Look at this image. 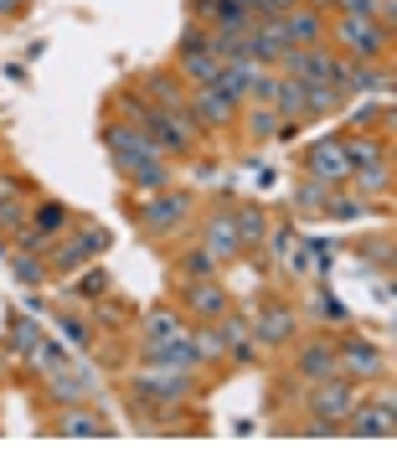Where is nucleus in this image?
Returning <instances> with one entry per match:
<instances>
[{"label": "nucleus", "mask_w": 397, "mask_h": 464, "mask_svg": "<svg viewBox=\"0 0 397 464\" xmlns=\"http://www.w3.org/2000/svg\"><path fill=\"white\" fill-rule=\"evenodd\" d=\"M130 217H134V227L145 232L150 243H176V237L197 222V197L166 186V191H150L145 201H134Z\"/></svg>", "instance_id": "f257e3e1"}, {"label": "nucleus", "mask_w": 397, "mask_h": 464, "mask_svg": "<svg viewBox=\"0 0 397 464\" xmlns=\"http://www.w3.org/2000/svg\"><path fill=\"white\" fill-rule=\"evenodd\" d=\"M397 32L377 16H331V47L346 63H392Z\"/></svg>", "instance_id": "f03ea898"}, {"label": "nucleus", "mask_w": 397, "mask_h": 464, "mask_svg": "<svg viewBox=\"0 0 397 464\" xmlns=\"http://www.w3.org/2000/svg\"><path fill=\"white\" fill-rule=\"evenodd\" d=\"M207 387V372H176V366H140L124 377V392H145L150 402H166V408H191Z\"/></svg>", "instance_id": "7ed1b4c3"}, {"label": "nucleus", "mask_w": 397, "mask_h": 464, "mask_svg": "<svg viewBox=\"0 0 397 464\" xmlns=\"http://www.w3.org/2000/svg\"><path fill=\"white\" fill-rule=\"evenodd\" d=\"M140 130L155 140V150H160L166 160H191V155L201 150V140H207L186 109H150V114L140 119Z\"/></svg>", "instance_id": "20e7f679"}, {"label": "nucleus", "mask_w": 397, "mask_h": 464, "mask_svg": "<svg viewBox=\"0 0 397 464\" xmlns=\"http://www.w3.org/2000/svg\"><path fill=\"white\" fill-rule=\"evenodd\" d=\"M335 362H341V377L356 382V387H372V382L392 377V356H387V346H377V341L356 335L351 325L335 335Z\"/></svg>", "instance_id": "39448f33"}, {"label": "nucleus", "mask_w": 397, "mask_h": 464, "mask_svg": "<svg viewBox=\"0 0 397 464\" xmlns=\"http://www.w3.org/2000/svg\"><path fill=\"white\" fill-rule=\"evenodd\" d=\"M109 248V232L93 227V222H73V227L52 243L47 253V274L52 279H67V274H78L83 264H99V253Z\"/></svg>", "instance_id": "423d86ee"}, {"label": "nucleus", "mask_w": 397, "mask_h": 464, "mask_svg": "<svg viewBox=\"0 0 397 464\" xmlns=\"http://www.w3.org/2000/svg\"><path fill=\"white\" fill-rule=\"evenodd\" d=\"M176 310L191 325L222 320L232 310V295H228V284H222V274H212V279H176Z\"/></svg>", "instance_id": "0eeeda50"}, {"label": "nucleus", "mask_w": 397, "mask_h": 464, "mask_svg": "<svg viewBox=\"0 0 397 464\" xmlns=\"http://www.w3.org/2000/svg\"><path fill=\"white\" fill-rule=\"evenodd\" d=\"M299 176H315L325 186H346L351 181V155L341 145V134H320L299 150Z\"/></svg>", "instance_id": "6e6552de"}, {"label": "nucleus", "mask_w": 397, "mask_h": 464, "mask_svg": "<svg viewBox=\"0 0 397 464\" xmlns=\"http://www.w3.org/2000/svg\"><path fill=\"white\" fill-rule=\"evenodd\" d=\"M47 433H57V439H114L119 423L109 413H99V402H67V408H57V413L42 423Z\"/></svg>", "instance_id": "1a4fd4ad"}, {"label": "nucleus", "mask_w": 397, "mask_h": 464, "mask_svg": "<svg viewBox=\"0 0 397 464\" xmlns=\"http://www.w3.org/2000/svg\"><path fill=\"white\" fill-rule=\"evenodd\" d=\"M186 114L197 119V130L201 134H228V130H237V119H243V103L237 99H228L222 88H191L186 93Z\"/></svg>", "instance_id": "9d476101"}, {"label": "nucleus", "mask_w": 397, "mask_h": 464, "mask_svg": "<svg viewBox=\"0 0 397 464\" xmlns=\"http://www.w3.org/2000/svg\"><path fill=\"white\" fill-rule=\"evenodd\" d=\"M325 377H341V362H335V335L320 331V335H305L289 356V382H325Z\"/></svg>", "instance_id": "9b49d317"}, {"label": "nucleus", "mask_w": 397, "mask_h": 464, "mask_svg": "<svg viewBox=\"0 0 397 464\" xmlns=\"http://www.w3.org/2000/svg\"><path fill=\"white\" fill-rule=\"evenodd\" d=\"M356 398H362V387L346 377H325V382H310V392H305V413L320 418V423H346L351 408H356Z\"/></svg>", "instance_id": "f8f14e48"}, {"label": "nucleus", "mask_w": 397, "mask_h": 464, "mask_svg": "<svg viewBox=\"0 0 397 464\" xmlns=\"http://www.w3.org/2000/svg\"><path fill=\"white\" fill-rule=\"evenodd\" d=\"M212 335H217V346H222V356L228 362H237V366H253L258 362V341H253V320H248V310H237L232 304L222 320H212Z\"/></svg>", "instance_id": "ddd939ff"}, {"label": "nucleus", "mask_w": 397, "mask_h": 464, "mask_svg": "<svg viewBox=\"0 0 397 464\" xmlns=\"http://www.w3.org/2000/svg\"><path fill=\"white\" fill-rule=\"evenodd\" d=\"M42 398L52 408H67V402H99V372L93 366H63L42 377Z\"/></svg>", "instance_id": "4468645a"}, {"label": "nucleus", "mask_w": 397, "mask_h": 464, "mask_svg": "<svg viewBox=\"0 0 397 464\" xmlns=\"http://www.w3.org/2000/svg\"><path fill=\"white\" fill-rule=\"evenodd\" d=\"M134 362H140V366H176V372H207V366H201L197 341H191V331H186V335H166V341H145V346H134Z\"/></svg>", "instance_id": "2eb2a0df"}, {"label": "nucleus", "mask_w": 397, "mask_h": 464, "mask_svg": "<svg viewBox=\"0 0 397 464\" xmlns=\"http://www.w3.org/2000/svg\"><path fill=\"white\" fill-rule=\"evenodd\" d=\"M253 341H258V346H289V341H295L299 335V310L295 304H284V299H268V304H258V310H253Z\"/></svg>", "instance_id": "dca6fc26"}, {"label": "nucleus", "mask_w": 397, "mask_h": 464, "mask_svg": "<svg viewBox=\"0 0 397 464\" xmlns=\"http://www.w3.org/2000/svg\"><path fill=\"white\" fill-rule=\"evenodd\" d=\"M201 248L212 253L222 268L243 258V243H237V222H232V201H228V207H212V212L201 217Z\"/></svg>", "instance_id": "f3484780"}, {"label": "nucleus", "mask_w": 397, "mask_h": 464, "mask_svg": "<svg viewBox=\"0 0 397 464\" xmlns=\"http://www.w3.org/2000/svg\"><path fill=\"white\" fill-rule=\"evenodd\" d=\"M134 88L150 99V109H186V93H191L176 67H150V72L134 78Z\"/></svg>", "instance_id": "a211bd4d"}, {"label": "nucleus", "mask_w": 397, "mask_h": 464, "mask_svg": "<svg viewBox=\"0 0 397 464\" xmlns=\"http://www.w3.org/2000/svg\"><path fill=\"white\" fill-rule=\"evenodd\" d=\"M279 26H284V36H289V47H331V16H320L310 5L284 11Z\"/></svg>", "instance_id": "6ab92c4d"}, {"label": "nucleus", "mask_w": 397, "mask_h": 464, "mask_svg": "<svg viewBox=\"0 0 397 464\" xmlns=\"http://www.w3.org/2000/svg\"><path fill=\"white\" fill-rule=\"evenodd\" d=\"M341 433H356V439H392L397 418L387 413L382 402H362V398H356V408H351V418L341 423Z\"/></svg>", "instance_id": "aec40b11"}, {"label": "nucleus", "mask_w": 397, "mask_h": 464, "mask_svg": "<svg viewBox=\"0 0 397 464\" xmlns=\"http://www.w3.org/2000/svg\"><path fill=\"white\" fill-rule=\"evenodd\" d=\"M186 331H191V320H186L176 304H150L145 315H140L134 346H145V341H166V335H186Z\"/></svg>", "instance_id": "412c9836"}, {"label": "nucleus", "mask_w": 397, "mask_h": 464, "mask_svg": "<svg viewBox=\"0 0 397 464\" xmlns=\"http://www.w3.org/2000/svg\"><path fill=\"white\" fill-rule=\"evenodd\" d=\"M63 366H67V346H63V341H52V335L42 331V335H36V346L21 356V377L42 382V377H52V372H63Z\"/></svg>", "instance_id": "4be33fe9"}, {"label": "nucleus", "mask_w": 397, "mask_h": 464, "mask_svg": "<svg viewBox=\"0 0 397 464\" xmlns=\"http://www.w3.org/2000/svg\"><path fill=\"white\" fill-rule=\"evenodd\" d=\"M346 186L362 201H392V155L387 160H372V166H356Z\"/></svg>", "instance_id": "5701e85b"}, {"label": "nucleus", "mask_w": 397, "mask_h": 464, "mask_svg": "<svg viewBox=\"0 0 397 464\" xmlns=\"http://www.w3.org/2000/svg\"><path fill=\"white\" fill-rule=\"evenodd\" d=\"M232 222H237V243H243V258L264 248V232H268V212L258 201H232Z\"/></svg>", "instance_id": "b1692460"}, {"label": "nucleus", "mask_w": 397, "mask_h": 464, "mask_svg": "<svg viewBox=\"0 0 397 464\" xmlns=\"http://www.w3.org/2000/svg\"><path fill=\"white\" fill-rule=\"evenodd\" d=\"M237 124H243V140H248V145H274L284 119L274 114V103H243V119H237Z\"/></svg>", "instance_id": "393cba45"}, {"label": "nucleus", "mask_w": 397, "mask_h": 464, "mask_svg": "<svg viewBox=\"0 0 397 464\" xmlns=\"http://www.w3.org/2000/svg\"><path fill=\"white\" fill-rule=\"evenodd\" d=\"M341 145H346V155H351V170L392 155V140H382L377 130H351V134H341Z\"/></svg>", "instance_id": "a878e982"}, {"label": "nucleus", "mask_w": 397, "mask_h": 464, "mask_svg": "<svg viewBox=\"0 0 397 464\" xmlns=\"http://www.w3.org/2000/svg\"><path fill=\"white\" fill-rule=\"evenodd\" d=\"M36 335H42V325H36L32 315H5V335H0L5 362H21V356L36 346Z\"/></svg>", "instance_id": "bb28decb"}, {"label": "nucleus", "mask_w": 397, "mask_h": 464, "mask_svg": "<svg viewBox=\"0 0 397 464\" xmlns=\"http://www.w3.org/2000/svg\"><path fill=\"white\" fill-rule=\"evenodd\" d=\"M67 279H73V289H67V299H73V304H93V299H103L109 295V289H114V279H109V274H103L99 264H83L78 268V274H67Z\"/></svg>", "instance_id": "cd10ccee"}, {"label": "nucleus", "mask_w": 397, "mask_h": 464, "mask_svg": "<svg viewBox=\"0 0 397 464\" xmlns=\"http://www.w3.org/2000/svg\"><path fill=\"white\" fill-rule=\"evenodd\" d=\"M274 114H279L284 124H305V119H310L305 83H295V78H284V72H279V88H274Z\"/></svg>", "instance_id": "c85d7f7f"}, {"label": "nucleus", "mask_w": 397, "mask_h": 464, "mask_svg": "<svg viewBox=\"0 0 397 464\" xmlns=\"http://www.w3.org/2000/svg\"><path fill=\"white\" fill-rule=\"evenodd\" d=\"M26 222H32L36 232H47L52 243H57V237H63V232L73 227L78 217H73V207H67V201H36V207H32V217H26Z\"/></svg>", "instance_id": "c756f323"}, {"label": "nucleus", "mask_w": 397, "mask_h": 464, "mask_svg": "<svg viewBox=\"0 0 397 464\" xmlns=\"http://www.w3.org/2000/svg\"><path fill=\"white\" fill-rule=\"evenodd\" d=\"M253 72H258L253 63H243V57H232V63H222V67H217L212 88H222V93H228V99H237V103H248V83H253Z\"/></svg>", "instance_id": "7c9ffc66"}, {"label": "nucleus", "mask_w": 397, "mask_h": 464, "mask_svg": "<svg viewBox=\"0 0 397 464\" xmlns=\"http://www.w3.org/2000/svg\"><path fill=\"white\" fill-rule=\"evenodd\" d=\"M170 67L181 72V83H186V88H207V83L217 78V67H222V63H217L207 47H201V52H186V57H176Z\"/></svg>", "instance_id": "2f4dec72"}, {"label": "nucleus", "mask_w": 397, "mask_h": 464, "mask_svg": "<svg viewBox=\"0 0 397 464\" xmlns=\"http://www.w3.org/2000/svg\"><path fill=\"white\" fill-rule=\"evenodd\" d=\"M88 320H93V331H119V325H134V310H130V304H119L114 289H109L103 299L88 304Z\"/></svg>", "instance_id": "473e14b6"}, {"label": "nucleus", "mask_w": 397, "mask_h": 464, "mask_svg": "<svg viewBox=\"0 0 397 464\" xmlns=\"http://www.w3.org/2000/svg\"><path fill=\"white\" fill-rule=\"evenodd\" d=\"M299 83V78H295ZM351 88H335V83H305V103H310V119H325L335 109H346Z\"/></svg>", "instance_id": "72a5a7b5"}, {"label": "nucleus", "mask_w": 397, "mask_h": 464, "mask_svg": "<svg viewBox=\"0 0 397 464\" xmlns=\"http://www.w3.org/2000/svg\"><path fill=\"white\" fill-rule=\"evenodd\" d=\"M362 212H366V201L351 186H331V197L320 207V217H331V222H351V217H362Z\"/></svg>", "instance_id": "f704fd0d"}, {"label": "nucleus", "mask_w": 397, "mask_h": 464, "mask_svg": "<svg viewBox=\"0 0 397 464\" xmlns=\"http://www.w3.org/2000/svg\"><path fill=\"white\" fill-rule=\"evenodd\" d=\"M212 274H222V264H217L201 243H197V248H186L181 258H176V279H212Z\"/></svg>", "instance_id": "c9c22d12"}, {"label": "nucleus", "mask_w": 397, "mask_h": 464, "mask_svg": "<svg viewBox=\"0 0 397 464\" xmlns=\"http://www.w3.org/2000/svg\"><path fill=\"white\" fill-rule=\"evenodd\" d=\"M5 258H11V274H16V279L26 284V289H42V284L52 279V274H47V258H36V253H21V248H11Z\"/></svg>", "instance_id": "e433bc0d"}, {"label": "nucleus", "mask_w": 397, "mask_h": 464, "mask_svg": "<svg viewBox=\"0 0 397 464\" xmlns=\"http://www.w3.org/2000/svg\"><path fill=\"white\" fill-rule=\"evenodd\" d=\"M52 320H57V331H67V341H73V346H93V335H99L83 304H78V310H57Z\"/></svg>", "instance_id": "4c0bfd02"}, {"label": "nucleus", "mask_w": 397, "mask_h": 464, "mask_svg": "<svg viewBox=\"0 0 397 464\" xmlns=\"http://www.w3.org/2000/svg\"><path fill=\"white\" fill-rule=\"evenodd\" d=\"M325 197H331V186H325V181H315V176H299V181H295V212L299 217L320 212V207H325Z\"/></svg>", "instance_id": "58836bf2"}, {"label": "nucleus", "mask_w": 397, "mask_h": 464, "mask_svg": "<svg viewBox=\"0 0 397 464\" xmlns=\"http://www.w3.org/2000/svg\"><path fill=\"white\" fill-rule=\"evenodd\" d=\"M362 258L382 274H392V232H382V237H366L362 243Z\"/></svg>", "instance_id": "ea45409f"}, {"label": "nucleus", "mask_w": 397, "mask_h": 464, "mask_svg": "<svg viewBox=\"0 0 397 464\" xmlns=\"http://www.w3.org/2000/svg\"><path fill=\"white\" fill-rule=\"evenodd\" d=\"M201 47H207V26H201V21H191V16H186L181 36H176V57H186V52H201Z\"/></svg>", "instance_id": "a19ab883"}, {"label": "nucleus", "mask_w": 397, "mask_h": 464, "mask_svg": "<svg viewBox=\"0 0 397 464\" xmlns=\"http://www.w3.org/2000/svg\"><path fill=\"white\" fill-rule=\"evenodd\" d=\"M320 320H331V325H351L346 304H341V299H331V295H320Z\"/></svg>", "instance_id": "79ce46f5"}, {"label": "nucleus", "mask_w": 397, "mask_h": 464, "mask_svg": "<svg viewBox=\"0 0 397 464\" xmlns=\"http://www.w3.org/2000/svg\"><path fill=\"white\" fill-rule=\"evenodd\" d=\"M372 5H377V0H335L331 16H372Z\"/></svg>", "instance_id": "37998d69"}, {"label": "nucleus", "mask_w": 397, "mask_h": 464, "mask_svg": "<svg viewBox=\"0 0 397 464\" xmlns=\"http://www.w3.org/2000/svg\"><path fill=\"white\" fill-rule=\"evenodd\" d=\"M372 16H377L382 26H392V32H397V0H377V5H372Z\"/></svg>", "instance_id": "c03bdc74"}, {"label": "nucleus", "mask_w": 397, "mask_h": 464, "mask_svg": "<svg viewBox=\"0 0 397 464\" xmlns=\"http://www.w3.org/2000/svg\"><path fill=\"white\" fill-rule=\"evenodd\" d=\"M32 11V0H0V21H21Z\"/></svg>", "instance_id": "a18cd8bd"}, {"label": "nucleus", "mask_w": 397, "mask_h": 464, "mask_svg": "<svg viewBox=\"0 0 397 464\" xmlns=\"http://www.w3.org/2000/svg\"><path fill=\"white\" fill-rule=\"evenodd\" d=\"M299 0H258V16H284V11H295Z\"/></svg>", "instance_id": "49530a36"}, {"label": "nucleus", "mask_w": 397, "mask_h": 464, "mask_svg": "<svg viewBox=\"0 0 397 464\" xmlns=\"http://www.w3.org/2000/svg\"><path fill=\"white\" fill-rule=\"evenodd\" d=\"M289 268H295V274H310V268H315V253H305V248H289Z\"/></svg>", "instance_id": "de8ad7c7"}, {"label": "nucleus", "mask_w": 397, "mask_h": 464, "mask_svg": "<svg viewBox=\"0 0 397 464\" xmlns=\"http://www.w3.org/2000/svg\"><path fill=\"white\" fill-rule=\"evenodd\" d=\"M299 5H310V11H320V16H331L335 11V0H299Z\"/></svg>", "instance_id": "09e8293b"}]
</instances>
